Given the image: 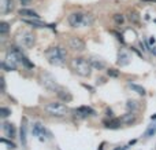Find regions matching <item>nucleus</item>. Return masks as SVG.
<instances>
[{
    "instance_id": "1",
    "label": "nucleus",
    "mask_w": 156,
    "mask_h": 150,
    "mask_svg": "<svg viewBox=\"0 0 156 150\" xmlns=\"http://www.w3.org/2000/svg\"><path fill=\"white\" fill-rule=\"evenodd\" d=\"M71 28H88L94 24V17L89 13H71L67 18Z\"/></svg>"
},
{
    "instance_id": "2",
    "label": "nucleus",
    "mask_w": 156,
    "mask_h": 150,
    "mask_svg": "<svg viewBox=\"0 0 156 150\" xmlns=\"http://www.w3.org/2000/svg\"><path fill=\"white\" fill-rule=\"evenodd\" d=\"M44 55L48 59V62L55 66L63 65L66 62V58H67V52L63 47H49L45 50Z\"/></svg>"
},
{
    "instance_id": "3",
    "label": "nucleus",
    "mask_w": 156,
    "mask_h": 150,
    "mask_svg": "<svg viewBox=\"0 0 156 150\" xmlns=\"http://www.w3.org/2000/svg\"><path fill=\"white\" fill-rule=\"evenodd\" d=\"M70 66L74 72L81 77H90L92 74V69L93 66L90 65L89 59L86 58H82V57H76L71 59L70 62Z\"/></svg>"
},
{
    "instance_id": "4",
    "label": "nucleus",
    "mask_w": 156,
    "mask_h": 150,
    "mask_svg": "<svg viewBox=\"0 0 156 150\" xmlns=\"http://www.w3.org/2000/svg\"><path fill=\"white\" fill-rule=\"evenodd\" d=\"M22 58H23V55H22V52L19 51L16 47H10V48L7 50L4 62L7 63L8 66H11L14 70H16L18 65L19 63H22Z\"/></svg>"
},
{
    "instance_id": "5",
    "label": "nucleus",
    "mask_w": 156,
    "mask_h": 150,
    "mask_svg": "<svg viewBox=\"0 0 156 150\" xmlns=\"http://www.w3.org/2000/svg\"><path fill=\"white\" fill-rule=\"evenodd\" d=\"M44 110H45L48 114L55 116V117H65L69 112L67 106L60 103V102H48V103L44 106Z\"/></svg>"
},
{
    "instance_id": "6",
    "label": "nucleus",
    "mask_w": 156,
    "mask_h": 150,
    "mask_svg": "<svg viewBox=\"0 0 156 150\" xmlns=\"http://www.w3.org/2000/svg\"><path fill=\"white\" fill-rule=\"evenodd\" d=\"M40 81H41V84L44 85V88H47L48 91H52V92H58V91L62 88L59 85V83L56 81V79H55L51 73H48V72H41Z\"/></svg>"
},
{
    "instance_id": "7",
    "label": "nucleus",
    "mask_w": 156,
    "mask_h": 150,
    "mask_svg": "<svg viewBox=\"0 0 156 150\" xmlns=\"http://www.w3.org/2000/svg\"><path fill=\"white\" fill-rule=\"evenodd\" d=\"M18 43L21 44L22 47H25V48H30V47H33L34 43H36L34 33L30 32V30H22V32L18 35Z\"/></svg>"
},
{
    "instance_id": "8",
    "label": "nucleus",
    "mask_w": 156,
    "mask_h": 150,
    "mask_svg": "<svg viewBox=\"0 0 156 150\" xmlns=\"http://www.w3.org/2000/svg\"><path fill=\"white\" fill-rule=\"evenodd\" d=\"M32 134L34 135V137H37L41 142H45L47 138H52L51 132H49L44 126H41L40 123H34L32 126Z\"/></svg>"
},
{
    "instance_id": "9",
    "label": "nucleus",
    "mask_w": 156,
    "mask_h": 150,
    "mask_svg": "<svg viewBox=\"0 0 156 150\" xmlns=\"http://www.w3.org/2000/svg\"><path fill=\"white\" fill-rule=\"evenodd\" d=\"M67 44L73 51H77V52H81L86 48L85 41H83L81 37H78V36H70L67 40Z\"/></svg>"
},
{
    "instance_id": "10",
    "label": "nucleus",
    "mask_w": 156,
    "mask_h": 150,
    "mask_svg": "<svg viewBox=\"0 0 156 150\" xmlns=\"http://www.w3.org/2000/svg\"><path fill=\"white\" fill-rule=\"evenodd\" d=\"M22 21H23L25 24L33 26V28H51V29H55V28H56V25L55 24H47V22L40 21V18H32V19L22 18Z\"/></svg>"
},
{
    "instance_id": "11",
    "label": "nucleus",
    "mask_w": 156,
    "mask_h": 150,
    "mask_svg": "<svg viewBox=\"0 0 156 150\" xmlns=\"http://www.w3.org/2000/svg\"><path fill=\"white\" fill-rule=\"evenodd\" d=\"M73 113L76 117H80V118H85V117H88V116L96 114V112L89 106H80V107H77V109H74Z\"/></svg>"
},
{
    "instance_id": "12",
    "label": "nucleus",
    "mask_w": 156,
    "mask_h": 150,
    "mask_svg": "<svg viewBox=\"0 0 156 150\" xmlns=\"http://www.w3.org/2000/svg\"><path fill=\"white\" fill-rule=\"evenodd\" d=\"M121 121L125 126H133V124L137 123V114L134 112H127L126 114H123L121 117Z\"/></svg>"
},
{
    "instance_id": "13",
    "label": "nucleus",
    "mask_w": 156,
    "mask_h": 150,
    "mask_svg": "<svg viewBox=\"0 0 156 150\" xmlns=\"http://www.w3.org/2000/svg\"><path fill=\"white\" fill-rule=\"evenodd\" d=\"M130 61H132V58H130V55L127 54L126 51H123V50H121V51L118 52V61H116V63H118L121 68H123V66L129 65Z\"/></svg>"
},
{
    "instance_id": "14",
    "label": "nucleus",
    "mask_w": 156,
    "mask_h": 150,
    "mask_svg": "<svg viewBox=\"0 0 156 150\" xmlns=\"http://www.w3.org/2000/svg\"><path fill=\"white\" fill-rule=\"evenodd\" d=\"M26 132H27V124H26V118H23L21 124V131H19V139H21V145L23 148H26V145H27Z\"/></svg>"
},
{
    "instance_id": "15",
    "label": "nucleus",
    "mask_w": 156,
    "mask_h": 150,
    "mask_svg": "<svg viewBox=\"0 0 156 150\" xmlns=\"http://www.w3.org/2000/svg\"><path fill=\"white\" fill-rule=\"evenodd\" d=\"M88 59H89V62H90V65L93 66V69H96V70H103V69L107 66L104 61L99 57H90V58H88Z\"/></svg>"
},
{
    "instance_id": "16",
    "label": "nucleus",
    "mask_w": 156,
    "mask_h": 150,
    "mask_svg": "<svg viewBox=\"0 0 156 150\" xmlns=\"http://www.w3.org/2000/svg\"><path fill=\"white\" fill-rule=\"evenodd\" d=\"M3 131H4L5 137H8L10 139H14V138L16 137L15 127H14V124H11V123H3Z\"/></svg>"
},
{
    "instance_id": "17",
    "label": "nucleus",
    "mask_w": 156,
    "mask_h": 150,
    "mask_svg": "<svg viewBox=\"0 0 156 150\" xmlns=\"http://www.w3.org/2000/svg\"><path fill=\"white\" fill-rule=\"evenodd\" d=\"M104 127L105 128H110V129H118L119 127H121V124H122V121H121V118H111V120H105L104 123Z\"/></svg>"
},
{
    "instance_id": "18",
    "label": "nucleus",
    "mask_w": 156,
    "mask_h": 150,
    "mask_svg": "<svg viewBox=\"0 0 156 150\" xmlns=\"http://www.w3.org/2000/svg\"><path fill=\"white\" fill-rule=\"evenodd\" d=\"M12 8H14L12 0H2V4H0V11H2V14L10 13V11H12Z\"/></svg>"
},
{
    "instance_id": "19",
    "label": "nucleus",
    "mask_w": 156,
    "mask_h": 150,
    "mask_svg": "<svg viewBox=\"0 0 156 150\" xmlns=\"http://www.w3.org/2000/svg\"><path fill=\"white\" fill-rule=\"evenodd\" d=\"M18 14L22 17V18H40L38 14L36 13V11L30 10V8H21Z\"/></svg>"
},
{
    "instance_id": "20",
    "label": "nucleus",
    "mask_w": 156,
    "mask_h": 150,
    "mask_svg": "<svg viewBox=\"0 0 156 150\" xmlns=\"http://www.w3.org/2000/svg\"><path fill=\"white\" fill-rule=\"evenodd\" d=\"M56 95L59 96V99H62L63 102H71L73 101V95H71L67 90H63V88H60V90L58 91Z\"/></svg>"
},
{
    "instance_id": "21",
    "label": "nucleus",
    "mask_w": 156,
    "mask_h": 150,
    "mask_svg": "<svg viewBox=\"0 0 156 150\" xmlns=\"http://www.w3.org/2000/svg\"><path fill=\"white\" fill-rule=\"evenodd\" d=\"M127 85H129V88L132 91H134L136 94H138V95H147V91H145V88L144 87H141V85H138V84H134V83H132V81H129L127 83Z\"/></svg>"
},
{
    "instance_id": "22",
    "label": "nucleus",
    "mask_w": 156,
    "mask_h": 150,
    "mask_svg": "<svg viewBox=\"0 0 156 150\" xmlns=\"http://www.w3.org/2000/svg\"><path fill=\"white\" fill-rule=\"evenodd\" d=\"M127 19L134 25L140 24V15H138L137 11H129V14H127Z\"/></svg>"
},
{
    "instance_id": "23",
    "label": "nucleus",
    "mask_w": 156,
    "mask_h": 150,
    "mask_svg": "<svg viewBox=\"0 0 156 150\" xmlns=\"http://www.w3.org/2000/svg\"><path fill=\"white\" fill-rule=\"evenodd\" d=\"M126 109L129 110V112H136V110L140 109V103H138L137 101H133V99H129V101L126 102Z\"/></svg>"
},
{
    "instance_id": "24",
    "label": "nucleus",
    "mask_w": 156,
    "mask_h": 150,
    "mask_svg": "<svg viewBox=\"0 0 156 150\" xmlns=\"http://www.w3.org/2000/svg\"><path fill=\"white\" fill-rule=\"evenodd\" d=\"M154 135H156V123L151 124V126L147 128V131L144 132V138H145V139H148V138L154 137Z\"/></svg>"
},
{
    "instance_id": "25",
    "label": "nucleus",
    "mask_w": 156,
    "mask_h": 150,
    "mask_svg": "<svg viewBox=\"0 0 156 150\" xmlns=\"http://www.w3.org/2000/svg\"><path fill=\"white\" fill-rule=\"evenodd\" d=\"M8 30H10V25H8L7 22H2V24H0V35L2 36L7 35Z\"/></svg>"
},
{
    "instance_id": "26",
    "label": "nucleus",
    "mask_w": 156,
    "mask_h": 150,
    "mask_svg": "<svg viewBox=\"0 0 156 150\" xmlns=\"http://www.w3.org/2000/svg\"><path fill=\"white\" fill-rule=\"evenodd\" d=\"M112 18H114V22H115L116 25H123V22H125V17L122 15V14H115V15H114Z\"/></svg>"
},
{
    "instance_id": "27",
    "label": "nucleus",
    "mask_w": 156,
    "mask_h": 150,
    "mask_svg": "<svg viewBox=\"0 0 156 150\" xmlns=\"http://www.w3.org/2000/svg\"><path fill=\"white\" fill-rule=\"evenodd\" d=\"M107 74L110 77H119V74H121V72L119 70H116V69H114V68H110L107 70Z\"/></svg>"
},
{
    "instance_id": "28",
    "label": "nucleus",
    "mask_w": 156,
    "mask_h": 150,
    "mask_svg": "<svg viewBox=\"0 0 156 150\" xmlns=\"http://www.w3.org/2000/svg\"><path fill=\"white\" fill-rule=\"evenodd\" d=\"M22 65H25L27 69H33V68H34V63L30 62V61L27 59V58L25 57V55H23V58H22Z\"/></svg>"
},
{
    "instance_id": "29",
    "label": "nucleus",
    "mask_w": 156,
    "mask_h": 150,
    "mask_svg": "<svg viewBox=\"0 0 156 150\" xmlns=\"http://www.w3.org/2000/svg\"><path fill=\"white\" fill-rule=\"evenodd\" d=\"M10 114H11V109H8V107L3 106V107H2V117H3V118H7Z\"/></svg>"
},
{
    "instance_id": "30",
    "label": "nucleus",
    "mask_w": 156,
    "mask_h": 150,
    "mask_svg": "<svg viewBox=\"0 0 156 150\" xmlns=\"http://www.w3.org/2000/svg\"><path fill=\"white\" fill-rule=\"evenodd\" d=\"M2 142L4 143V145H7L10 149H15V148H16V146H15V143H14V142H11V141H7V139H5V138H2Z\"/></svg>"
},
{
    "instance_id": "31",
    "label": "nucleus",
    "mask_w": 156,
    "mask_h": 150,
    "mask_svg": "<svg viewBox=\"0 0 156 150\" xmlns=\"http://www.w3.org/2000/svg\"><path fill=\"white\" fill-rule=\"evenodd\" d=\"M105 114H107L110 118L114 117V113H112V110H111V109H107V110H105Z\"/></svg>"
},
{
    "instance_id": "32",
    "label": "nucleus",
    "mask_w": 156,
    "mask_h": 150,
    "mask_svg": "<svg viewBox=\"0 0 156 150\" xmlns=\"http://www.w3.org/2000/svg\"><path fill=\"white\" fill-rule=\"evenodd\" d=\"M2 92H5V81H4V77H2Z\"/></svg>"
},
{
    "instance_id": "33",
    "label": "nucleus",
    "mask_w": 156,
    "mask_h": 150,
    "mask_svg": "<svg viewBox=\"0 0 156 150\" xmlns=\"http://www.w3.org/2000/svg\"><path fill=\"white\" fill-rule=\"evenodd\" d=\"M155 43H156V39L152 36V37H149V46H155Z\"/></svg>"
},
{
    "instance_id": "34",
    "label": "nucleus",
    "mask_w": 156,
    "mask_h": 150,
    "mask_svg": "<svg viewBox=\"0 0 156 150\" xmlns=\"http://www.w3.org/2000/svg\"><path fill=\"white\" fill-rule=\"evenodd\" d=\"M149 51H151V54H154L155 57H156V47H155V46H151V47H149Z\"/></svg>"
},
{
    "instance_id": "35",
    "label": "nucleus",
    "mask_w": 156,
    "mask_h": 150,
    "mask_svg": "<svg viewBox=\"0 0 156 150\" xmlns=\"http://www.w3.org/2000/svg\"><path fill=\"white\" fill-rule=\"evenodd\" d=\"M127 149H129V145L127 146H118V148H115L114 150H127Z\"/></svg>"
},
{
    "instance_id": "36",
    "label": "nucleus",
    "mask_w": 156,
    "mask_h": 150,
    "mask_svg": "<svg viewBox=\"0 0 156 150\" xmlns=\"http://www.w3.org/2000/svg\"><path fill=\"white\" fill-rule=\"evenodd\" d=\"M19 2H21L22 6H27V4H30V2H32V0H19Z\"/></svg>"
},
{
    "instance_id": "37",
    "label": "nucleus",
    "mask_w": 156,
    "mask_h": 150,
    "mask_svg": "<svg viewBox=\"0 0 156 150\" xmlns=\"http://www.w3.org/2000/svg\"><path fill=\"white\" fill-rule=\"evenodd\" d=\"M132 50H133V51H134V52H136V54H137V55H138V57H141V58H143V54H141V52H140V51H138V50H137V48H136V47H132Z\"/></svg>"
},
{
    "instance_id": "38",
    "label": "nucleus",
    "mask_w": 156,
    "mask_h": 150,
    "mask_svg": "<svg viewBox=\"0 0 156 150\" xmlns=\"http://www.w3.org/2000/svg\"><path fill=\"white\" fill-rule=\"evenodd\" d=\"M137 142V139H133V141H130L129 142V146H132V145H134V143Z\"/></svg>"
},
{
    "instance_id": "39",
    "label": "nucleus",
    "mask_w": 156,
    "mask_h": 150,
    "mask_svg": "<svg viewBox=\"0 0 156 150\" xmlns=\"http://www.w3.org/2000/svg\"><path fill=\"white\" fill-rule=\"evenodd\" d=\"M151 120H152V121H155V120H156V113H155V114H152V116H151Z\"/></svg>"
},
{
    "instance_id": "40",
    "label": "nucleus",
    "mask_w": 156,
    "mask_h": 150,
    "mask_svg": "<svg viewBox=\"0 0 156 150\" xmlns=\"http://www.w3.org/2000/svg\"><path fill=\"white\" fill-rule=\"evenodd\" d=\"M83 87H85V88H88V90H90V91H93V88H92V87H89V85H86V84H83Z\"/></svg>"
},
{
    "instance_id": "41",
    "label": "nucleus",
    "mask_w": 156,
    "mask_h": 150,
    "mask_svg": "<svg viewBox=\"0 0 156 150\" xmlns=\"http://www.w3.org/2000/svg\"><path fill=\"white\" fill-rule=\"evenodd\" d=\"M103 148H104V143H101V145H100V148H99V150H103Z\"/></svg>"
}]
</instances>
